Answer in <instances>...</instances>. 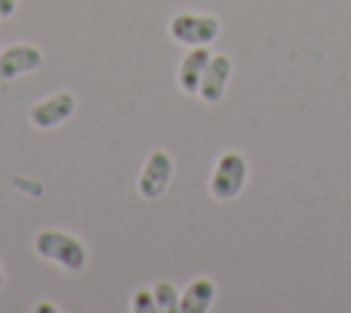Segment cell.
<instances>
[{"label":"cell","mask_w":351,"mask_h":313,"mask_svg":"<svg viewBox=\"0 0 351 313\" xmlns=\"http://www.w3.org/2000/svg\"><path fill=\"white\" fill-rule=\"evenodd\" d=\"M154 299H156V310H162V313H178L181 291L176 288V283L159 280V283L154 286Z\"/></svg>","instance_id":"10"},{"label":"cell","mask_w":351,"mask_h":313,"mask_svg":"<svg viewBox=\"0 0 351 313\" xmlns=\"http://www.w3.org/2000/svg\"><path fill=\"white\" fill-rule=\"evenodd\" d=\"M41 63H44V52L36 44H27V41L8 44L0 49V82L19 80L22 74L41 69Z\"/></svg>","instance_id":"7"},{"label":"cell","mask_w":351,"mask_h":313,"mask_svg":"<svg viewBox=\"0 0 351 313\" xmlns=\"http://www.w3.org/2000/svg\"><path fill=\"white\" fill-rule=\"evenodd\" d=\"M217 299V283L211 277H192L181 291L178 313H208Z\"/></svg>","instance_id":"9"},{"label":"cell","mask_w":351,"mask_h":313,"mask_svg":"<svg viewBox=\"0 0 351 313\" xmlns=\"http://www.w3.org/2000/svg\"><path fill=\"white\" fill-rule=\"evenodd\" d=\"M16 11V0H0V19H8Z\"/></svg>","instance_id":"13"},{"label":"cell","mask_w":351,"mask_h":313,"mask_svg":"<svg viewBox=\"0 0 351 313\" xmlns=\"http://www.w3.org/2000/svg\"><path fill=\"white\" fill-rule=\"evenodd\" d=\"M33 250L38 258H44V261H49V264H55L71 275H80L88 266L85 242L69 231H60V228H41L33 236Z\"/></svg>","instance_id":"1"},{"label":"cell","mask_w":351,"mask_h":313,"mask_svg":"<svg viewBox=\"0 0 351 313\" xmlns=\"http://www.w3.org/2000/svg\"><path fill=\"white\" fill-rule=\"evenodd\" d=\"M129 310L134 313H154L156 310V299H154V288H137L129 299Z\"/></svg>","instance_id":"11"},{"label":"cell","mask_w":351,"mask_h":313,"mask_svg":"<svg viewBox=\"0 0 351 313\" xmlns=\"http://www.w3.org/2000/svg\"><path fill=\"white\" fill-rule=\"evenodd\" d=\"M173 173H176V162L173 156L165 151V148H154L143 167H140V176H137V192L140 198L145 200H156L167 192L170 181H173Z\"/></svg>","instance_id":"4"},{"label":"cell","mask_w":351,"mask_h":313,"mask_svg":"<svg viewBox=\"0 0 351 313\" xmlns=\"http://www.w3.org/2000/svg\"><path fill=\"white\" fill-rule=\"evenodd\" d=\"M208 58H211L208 47H189L186 55L181 58L178 71H176V85L184 96H197L200 77H203V69H206Z\"/></svg>","instance_id":"8"},{"label":"cell","mask_w":351,"mask_h":313,"mask_svg":"<svg viewBox=\"0 0 351 313\" xmlns=\"http://www.w3.org/2000/svg\"><path fill=\"white\" fill-rule=\"evenodd\" d=\"M3 286H5V272H3V266H0V291H3Z\"/></svg>","instance_id":"14"},{"label":"cell","mask_w":351,"mask_h":313,"mask_svg":"<svg viewBox=\"0 0 351 313\" xmlns=\"http://www.w3.org/2000/svg\"><path fill=\"white\" fill-rule=\"evenodd\" d=\"M247 176H250V162L241 151H222L211 167V176H208V195L219 203H228V200H236L247 184Z\"/></svg>","instance_id":"2"},{"label":"cell","mask_w":351,"mask_h":313,"mask_svg":"<svg viewBox=\"0 0 351 313\" xmlns=\"http://www.w3.org/2000/svg\"><path fill=\"white\" fill-rule=\"evenodd\" d=\"M167 33L176 44L184 47H208L211 41L219 38L222 22L214 14H195V11H181L170 19Z\"/></svg>","instance_id":"3"},{"label":"cell","mask_w":351,"mask_h":313,"mask_svg":"<svg viewBox=\"0 0 351 313\" xmlns=\"http://www.w3.org/2000/svg\"><path fill=\"white\" fill-rule=\"evenodd\" d=\"M77 110V96L71 91H55L44 99H38L30 110H27V121L36 129H55L60 124H66Z\"/></svg>","instance_id":"5"},{"label":"cell","mask_w":351,"mask_h":313,"mask_svg":"<svg viewBox=\"0 0 351 313\" xmlns=\"http://www.w3.org/2000/svg\"><path fill=\"white\" fill-rule=\"evenodd\" d=\"M230 74H233V60H230V55H225V52H211V58H208V63H206V69H203V77H200L197 99H200L203 104H219V102L225 99Z\"/></svg>","instance_id":"6"},{"label":"cell","mask_w":351,"mask_h":313,"mask_svg":"<svg viewBox=\"0 0 351 313\" xmlns=\"http://www.w3.org/2000/svg\"><path fill=\"white\" fill-rule=\"evenodd\" d=\"M58 310H60V308H58L55 302H47V299L33 305V313H58Z\"/></svg>","instance_id":"12"}]
</instances>
